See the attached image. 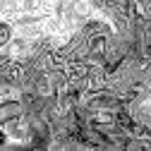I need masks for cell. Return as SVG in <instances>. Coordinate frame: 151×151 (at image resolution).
Here are the masks:
<instances>
[{
    "label": "cell",
    "mask_w": 151,
    "mask_h": 151,
    "mask_svg": "<svg viewBox=\"0 0 151 151\" xmlns=\"http://www.w3.org/2000/svg\"><path fill=\"white\" fill-rule=\"evenodd\" d=\"M12 36H14V27H12V22L7 19V17H0V50H3V48L12 41Z\"/></svg>",
    "instance_id": "6da1fadb"
}]
</instances>
